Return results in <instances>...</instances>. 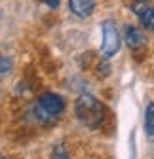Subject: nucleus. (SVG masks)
I'll return each instance as SVG.
<instances>
[{"label":"nucleus","instance_id":"0eeeda50","mask_svg":"<svg viewBox=\"0 0 154 159\" xmlns=\"http://www.w3.org/2000/svg\"><path fill=\"white\" fill-rule=\"evenodd\" d=\"M139 17H141V23H143V27H145L147 30L154 32V8H148V10H147L145 13H141Z\"/></svg>","mask_w":154,"mask_h":159},{"label":"nucleus","instance_id":"39448f33","mask_svg":"<svg viewBox=\"0 0 154 159\" xmlns=\"http://www.w3.org/2000/svg\"><path fill=\"white\" fill-rule=\"evenodd\" d=\"M126 42L131 49H139L145 46V36L137 27H128L126 29Z\"/></svg>","mask_w":154,"mask_h":159},{"label":"nucleus","instance_id":"f03ea898","mask_svg":"<svg viewBox=\"0 0 154 159\" xmlns=\"http://www.w3.org/2000/svg\"><path fill=\"white\" fill-rule=\"evenodd\" d=\"M65 110V102L59 95L55 93H44L40 98H38V102L34 106V116L38 121L42 123H51V121H57L59 116L63 114Z\"/></svg>","mask_w":154,"mask_h":159},{"label":"nucleus","instance_id":"9d476101","mask_svg":"<svg viewBox=\"0 0 154 159\" xmlns=\"http://www.w3.org/2000/svg\"><path fill=\"white\" fill-rule=\"evenodd\" d=\"M44 2H46L50 8H57V6H59V2H61V0H44Z\"/></svg>","mask_w":154,"mask_h":159},{"label":"nucleus","instance_id":"6e6552de","mask_svg":"<svg viewBox=\"0 0 154 159\" xmlns=\"http://www.w3.org/2000/svg\"><path fill=\"white\" fill-rule=\"evenodd\" d=\"M50 159H70V157H69V153L65 152L63 146H57V148L51 152V157H50Z\"/></svg>","mask_w":154,"mask_h":159},{"label":"nucleus","instance_id":"7ed1b4c3","mask_svg":"<svg viewBox=\"0 0 154 159\" xmlns=\"http://www.w3.org/2000/svg\"><path fill=\"white\" fill-rule=\"evenodd\" d=\"M120 49V32L112 21H105L103 23V46H101V53L103 57L110 59L118 53Z\"/></svg>","mask_w":154,"mask_h":159},{"label":"nucleus","instance_id":"f257e3e1","mask_svg":"<svg viewBox=\"0 0 154 159\" xmlns=\"http://www.w3.org/2000/svg\"><path fill=\"white\" fill-rule=\"evenodd\" d=\"M74 112L78 116L80 123H84L88 129H97L105 119V106L89 93L78 97V101L74 104Z\"/></svg>","mask_w":154,"mask_h":159},{"label":"nucleus","instance_id":"20e7f679","mask_svg":"<svg viewBox=\"0 0 154 159\" xmlns=\"http://www.w3.org/2000/svg\"><path fill=\"white\" fill-rule=\"evenodd\" d=\"M69 8L76 17H89L95 8V0H69Z\"/></svg>","mask_w":154,"mask_h":159},{"label":"nucleus","instance_id":"423d86ee","mask_svg":"<svg viewBox=\"0 0 154 159\" xmlns=\"http://www.w3.org/2000/svg\"><path fill=\"white\" fill-rule=\"evenodd\" d=\"M145 131L148 136H154V102H148L145 110Z\"/></svg>","mask_w":154,"mask_h":159},{"label":"nucleus","instance_id":"1a4fd4ad","mask_svg":"<svg viewBox=\"0 0 154 159\" xmlns=\"http://www.w3.org/2000/svg\"><path fill=\"white\" fill-rule=\"evenodd\" d=\"M150 6L145 2V0H141V2H135V4H133V11H135L137 15H141V13H145L147 10H148Z\"/></svg>","mask_w":154,"mask_h":159}]
</instances>
